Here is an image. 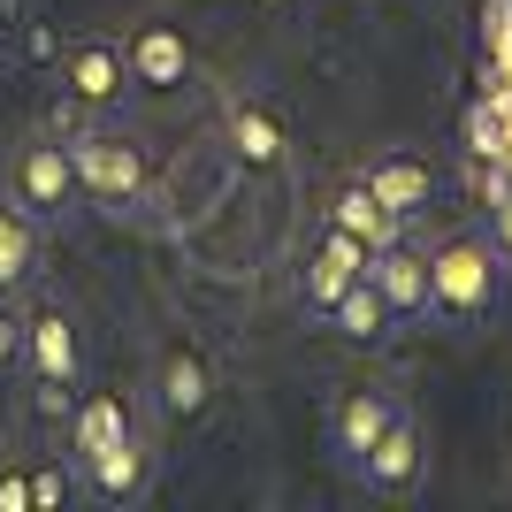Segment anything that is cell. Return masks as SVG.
<instances>
[{
	"label": "cell",
	"mask_w": 512,
	"mask_h": 512,
	"mask_svg": "<svg viewBox=\"0 0 512 512\" xmlns=\"http://www.w3.org/2000/svg\"><path fill=\"white\" fill-rule=\"evenodd\" d=\"M69 161H77V192L100 199V207H130V199L146 192V161L130 138L115 130H77L69 138Z\"/></svg>",
	"instance_id": "2"
},
{
	"label": "cell",
	"mask_w": 512,
	"mask_h": 512,
	"mask_svg": "<svg viewBox=\"0 0 512 512\" xmlns=\"http://www.w3.org/2000/svg\"><path fill=\"white\" fill-rule=\"evenodd\" d=\"M77 467H85V482H92L100 497H115V505H130V497L146 490V444H138V436L92 451V459H77Z\"/></svg>",
	"instance_id": "12"
},
{
	"label": "cell",
	"mask_w": 512,
	"mask_h": 512,
	"mask_svg": "<svg viewBox=\"0 0 512 512\" xmlns=\"http://www.w3.org/2000/svg\"><path fill=\"white\" fill-rule=\"evenodd\" d=\"M360 474H367V482H375V490H406L413 474H421V436H413V428H406V413H398V421H390L383 436L367 444Z\"/></svg>",
	"instance_id": "11"
},
{
	"label": "cell",
	"mask_w": 512,
	"mask_h": 512,
	"mask_svg": "<svg viewBox=\"0 0 512 512\" xmlns=\"http://www.w3.org/2000/svg\"><path fill=\"white\" fill-rule=\"evenodd\" d=\"M390 421H398V406H390L383 390H352V398L337 406V421H329V428H337V451L352 459V467H360V459H367V444H375V436H383Z\"/></svg>",
	"instance_id": "13"
},
{
	"label": "cell",
	"mask_w": 512,
	"mask_h": 512,
	"mask_svg": "<svg viewBox=\"0 0 512 512\" xmlns=\"http://www.w3.org/2000/svg\"><path fill=\"white\" fill-rule=\"evenodd\" d=\"M62 497H69V474L62 467H39V474H31V512H54Z\"/></svg>",
	"instance_id": "19"
},
{
	"label": "cell",
	"mask_w": 512,
	"mask_h": 512,
	"mask_svg": "<svg viewBox=\"0 0 512 512\" xmlns=\"http://www.w3.org/2000/svg\"><path fill=\"white\" fill-rule=\"evenodd\" d=\"M207 398H214L207 360H199V352H169L161 375H153V406L169 413V421H192V413H207Z\"/></svg>",
	"instance_id": "9"
},
{
	"label": "cell",
	"mask_w": 512,
	"mask_h": 512,
	"mask_svg": "<svg viewBox=\"0 0 512 512\" xmlns=\"http://www.w3.org/2000/svg\"><path fill=\"white\" fill-rule=\"evenodd\" d=\"M497 276H505V260H497L490 237H451V245H436V253H428V314H451V321L490 314Z\"/></svg>",
	"instance_id": "1"
},
{
	"label": "cell",
	"mask_w": 512,
	"mask_h": 512,
	"mask_svg": "<svg viewBox=\"0 0 512 512\" xmlns=\"http://www.w3.org/2000/svg\"><path fill=\"white\" fill-rule=\"evenodd\" d=\"M23 360V314L8 306V291H0V367H16Z\"/></svg>",
	"instance_id": "20"
},
{
	"label": "cell",
	"mask_w": 512,
	"mask_h": 512,
	"mask_svg": "<svg viewBox=\"0 0 512 512\" xmlns=\"http://www.w3.org/2000/svg\"><path fill=\"white\" fill-rule=\"evenodd\" d=\"M367 283L383 291L390 314H428V260L413 253L406 237H390V245L367 253Z\"/></svg>",
	"instance_id": "7"
},
{
	"label": "cell",
	"mask_w": 512,
	"mask_h": 512,
	"mask_svg": "<svg viewBox=\"0 0 512 512\" xmlns=\"http://www.w3.org/2000/svg\"><path fill=\"white\" fill-rule=\"evenodd\" d=\"M230 146H237V161H245V169H276V161H283V130L268 123L253 100H237V107H230Z\"/></svg>",
	"instance_id": "16"
},
{
	"label": "cell",
	"mask_w": 512,
	"mask_h": 512,
	"mask_svg": "<svg viewBox=\"0 0 512 512\" xmlns=\"http://www.w3.org/2000/svg\"><path fill=\"white\" fill-rule=\"evenodd\" d=\"M62 85H69L77 107H115L123 85H130V54L115 39H77L62 54Z\"/></svg>",
	"instance_id": "4"
},
{
	"label": "cell",
	"mask_w": 512,
	"mask_h": 512,
	"mask_svg": "<svg viewBox=\"0 0 512 512\" xmlns=\"http://www.w3.org/2000/svg\"><path fill=\"white\" fill-rule=\"evenodd\" d=\"M329 321H337V329H344V337H383V329H390V321H398V314H390V306H383V291H375V283H344V291H337V306H329Z\"/></svg>",
	"instance_id": "17"
},
{
	"label": "cell",
	"mask_w": 512,
	"mask_h": 512,
	"mask_svg": "<svg viewBox=\"0 0 512 512\" xmlns=\"http://www.w3.org/2000/svg\"><path fill=\"white\" fill-rule=\"evenodd\" d=\"M123 54H130V85H146V92L184 85V69H192V46H184V31H169V23H146Z\"/></svg>",
	"instance_id": "8"
},
{
	"label": "cell",
	"mask_w": 512,
	"mask_h": 512,
	"mask_svg": "<svg viewBox=\"0 0 512 512\" xmlns=\"http://www.w3.org/2000/svg\"><path fill=\"white\" fill-rule=\"evenodd\" d=\"M123 436H138L123 398H85V406H77V421H69V451H77V459H92V451H107V444H123Z\"/></svg>",
	"instance_id": "15"
},
{
	"label": "cell",
	"mask_w": 512,
	"mask_h": 512,
	"mask_svg": "<svg viewBox=\"0 0 512 512\" xmlns=\"http://www.w3.org/2000/svg\"><path fill=\"white\" fill-rule=\"evenodd\" d=\"M39 260V230H31V207H0V291H16Z\"/></svg>",
	"instance_id": "18"
},
{
	"label": "cell",
	"mask_w": 512,
	"mask_h": 512,
	"mask_svg": "<svg viewBox=\"0 0 512 512\" xmlns=\"http://www.w3.org/2000/svg\"><path fill=\"white\" fill-rule=\"evenodd\" d=\"M490 245H497V260H505V268H512V199H505V207H497V222H490Z\"/></svg>",
	"instance_id": "22"
},
{
	"label": "cell",
	"mask_w": 512,
	"mask_h": 512,
	"mask_svg": "<svg viewBox=\"0 0 512 512\" xmlns=\"http://www.w3.org/2000/svg\"><path fill=\"white\" fill-rule=\"evenodd\" d=\"M329 222H337V230H352V237H360V245H367V253H375V245H390V237L406 230V222H398V214H390L383 199L367 192V176H360V184H344V192H337V207H329Z\"/></svg>",
	"instance_id": "14"
},
{
	"label": "cell",
	"mask_w": 512,
	"mask_h": 512,
	"mask_svg": "<svg viewBox=\"0 0 512 512\" xmlns=\"http://www.w3.org/2000/svg\"><path fill=\"white\" fill-rule=\"evenodd\" d=\"M367 192L383 199L398 222H413V214H428V192H436V176H428L421 161H406V153H383V161L367 169Z\"/></svg>",
	"instance_id": "10"
},
{
	"label": "cell",
	"mask_w": 512,
	"mask_h": 512,
	"mask_svg": "<svg viewBox=\"0 0 512 512\" xmlns=\"http://www.w3.org/2000/svg\"><path fill=\"white\" fill-rule=\"evenodd\" d=\"M367 276V245L352 230H337V222H329V230H321V245H314V260H306V306H314V314H329V306H337V291L344 283H360Z\"/></svg>",
	"instance_id": "6"
},
{
	"label": "cell",
	"mask_w": 512,
	"mask_h": 512,
	"mask_svg": "<svg viewBox=\"0 0 512 512\" xmlns=\"http://www.w3.org/2000/svg\"><path fill=\"white\" fill-rule=\"evenodd\" d=\"M69 199H85V192H77V161H69V146H62V138H31V146L16 153V207L62 214Z\"/></svg>",
	"instance_id": "3"
},
{
	"label": "cell",
	"mask_w": 512,
	"mask_h": 512,
	"mask_svg": "<svg viewBox=\"0 0 512 512\" xmlns=\"http://www.w3.org/2000/svg\"><path fill=\"white\" fill-rule=\"evenodd\" d=\"M23 367H31V383H77L85 352H77V321L62 306H39L23 321Z\"/></svg>",
	"instance_id": "5"
},
{
	"label": "cell",
	"mask_w": 512,
	"mask_h": 512,
	"mask_svg": "<svg viewBox=\"0 0 512 512\" xmlns=\"http://www.w3.org/2000/svg\"><path fill=\"white\" fill-rule=\"evenodd\" d=\"M0 512H31V474H8V467H0Z\"/></svg>",
	"instance_id": "21"
}]
</instances>
